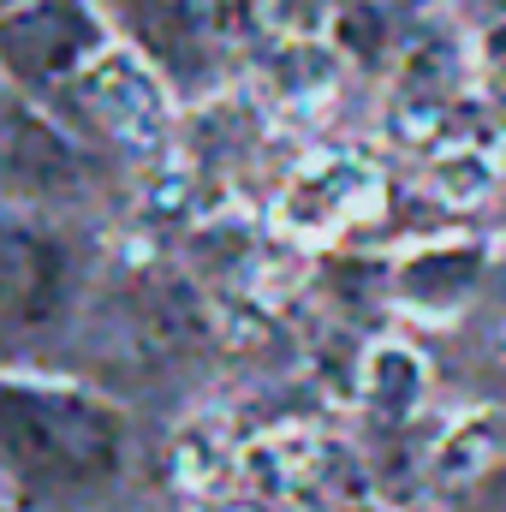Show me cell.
Segmentation results:
<instances>
[{"instance_id": "cell-13", "label": "cell", "mask_w": 506, "mask_h": 512, "mask_svg": "<svg viewBox=\"0 0 506 512\" xmlns=\"http://www.w3.org/2000/svg\"><path fill=\"white\" fill-rule=\"evenodd\" d=\"M471 72H477V90L506 108V18L483 24V36L471 42Z\"/></svg>"}, {"instance_id": "cell-6", "label": "cell", "mask_w": 506, "mask_h": 512, "mask_svg": "<svg viewBox=\"0 0 506 512\" xmlns=\"http://www.w3.org/2000/svg\"><path fill=\"white\" fill-rule=\"evenodd\" d=\"M387 203V173L364 149H322L292 167V179L274 197V227L298 245H334L376 221Z\"/></svg>"}, {"instance_id": "cell-10", "label": "cell", "mask_w": 506, "mask_h": 512, "mask_svg": "<svg viewBox=\"0 0 506 512\" xmlns=\"http://www.w3.org/2000/svg\"><path fill=\"white\" fill-rule=\"evenodd\" d=\"M358 393H364V411L381 423H405L423 411L429 399V364L417 346L405 340H376L364 352V370H358Z\"/></svg>"}, {"instance_id": "cell-15", "label": "cell", "mask_w": 506, "mask_h": 512, "mask_svg": "<svg viewBox=\"0 0 506 512\" xmlns=\"http://www.w3.org/2000/svg\"><path fill=\"white\" fill-rule=\"evenodd\" d=\"M376 6H387V12H393V6H399V12H423V6H435V0H376Z\"/></svg>"}, {"instance_id": "cell-9", "label": "cell", "mask_w": 506, "mask_h": 512, "mask_svg": "<svg viewBox=\"0 0 506 512\" xmlns=\"http://www.w3.org/2000/svg\"><path fill=\"white\" fill-rule=\"evenodd\" d=\"M483 268H489V245H477V239H429V245H417V251H405L393 262L387 292H393L399 310H411L423 322H447L477 298Z\"/></svg>"}, {"instance_id": "cell-14", "label": "cell", "mask_w": 506, "mask_h": 512, "mask_svg": "<svg viewBox=\"0 0 506 512\" xmlns=\"http://www.w3.org/2000/svg\"><path fill=\"white\" fill-rule=\"evenodd\" d=\"M483 459H489V423H483V417H471V423H459V429L447 435V447H441L435 471H441V477H465V471H477Z\"/></svg>"}, {"instance_id": "cell-18", "label": "cell", "mask_w": 506, "mask_h": 512, "mask_svg": "<svg viewBox=\"0 0 506 512\" xmlns=\"http://www.w3.org/2000/svg\"><path fill=\"white\" fill-rule=\"evenodd\" d=\"M0 512H18V507H12V501H0Z\"/></svg>"}, {"instance_id": "cell-16", "label": "cell", "mask_w": 506, "mask_h": 512, "mask_svg": "<svg viewBox=\"0 0 506 512\" xmlns=\"http://www.w3.org/2000/svg\"><path fill=\"white\" fill-rule=\"evenodd\" d=\"M334 512H381V507H334Z\"/></svg>"}, {"instance_id": "cell-8", "label": "cell", "mask_w": 506, "mask_h": 512, "mask_svg": "<svg viewBox=\"0 0 506 512\" xmlns=\"http://www.w3.org/2000/svg\"><path fill=\"white\" fill-rule=\"evenodd\" d=\"M471 84H477L471 54L453 36H417V42H405L399 60H393V96H387V114H393L399 137L429 143V149L447 143Z\"/></svg>"}, {"instance_id": "cell-7", "label": "cell", "mask_w": 506, "mask_h": 512, "mask_svg": "<svg viewBox=\"0 0 506 512\" xmlns=\"http://www.w3.org/2000/svg\"><path fill=\"white\" fill-rule=\"evenodd\" d=\"M90 149L0 78V209H42L84 185Z\"/></svg>"}, {"instance_id": "cell-3", "label": "cell", "mask_w": 506, "mask_h": 512, "mask_svg": "<svg viewBox=\"0 0 506 512\" xmlns=\"http://www.w3.org/2000/svg\"><path fill=\"white\" fill-rule=\"evenodd\" d=\"M48 114L84 149H114V155H131V161H149L173 143L179 96L167 90V78L137 48L114 42Z\"/></svg>"}, {"instance_id": "cell-11", "label": "cell", "mask_w": 506, "mask_h": 512, "mask_svg": "<svg viewBox=\"0 0 506 512\" xmlns=\"http://www.w3.org/2000/svg\"><path fill=\"white\" fill-rule=\"evenodd\" d=\"M501 149L495 143H483V137H447V143H435L429 149V167H423V185L447 203V209H477V203H489L495 197V185H501Z\"/></svg>"}, {"instance_id": "cell-2", "label": "cell", "mask_w": 506, "mask_h": 512, "mask_svg": "<svg viewBox=\"0 0 506 512\" xmlns=\"http://www.w3.org/2000/svg\"><path fill=\"white\" fill-rule=\"evenodd\" d=\"M114 36L137 48L179 102L209 96L262 54V0H102Z\"/></svg>"}, {"instance_id": "cell-5", "label": "cell", "mask_w": 506, "mask_h": 512, "mask_svg": "<svg viewBox=\"0 0 506 512\" xmlns=\"http://www.w3.org/2000/svg\"><path fill=\"white\" fill-rule=\"evenodd\" d=\"M72 304V251L36 209H0V370L42 346Z\"/></svg>"}, {"instance_id": "cell-17", "label": "cell", "mask_w": 506, "mask_h": 512, "mask_svg": "<svg viewBox=\"0 0 506 512\" xmlns=\"http://www.w3.org/2000/svg\"><path fill=\"white\" fill-rule=\"evenodd\" d=\"M12 6H18V0H0V12H12Z\"/></svg>"}, {"instance_id": "cell-12", "label": "cell", "mask_w": 506, "mask_h": 512, "mask_svg": "<svg viewBox=\"0 0 506 512\" xmlns=\"http://www.w3.org/2000/svg\"><path fill=\"white\" fill-rule=\"evenodd\" d=\"M340 84V48L328 42H280L274 54L262 48V90L280 108H322Z\"/></svg>"}, {"instance_id": "cell-1", "label": "cell", "mask_w": 506, "mask_h": 512, "mask_svg": "<svg viewBox=\"0 0 506 512\" xmlns=\"http://www.w3.org/2000/svg\"><path fill=\"white\" fill-rule=\"evenodd\" d=\"M0 471L30 501L108 489L126 471V417L90 387L0 370Z\"/></svg>"}, {"instance_id": "cell-4", "label": "cell", "mask_w": 506, "mask_h": 512, "mask_svg": "<svg viewBox=\"0 0 506 512\" xmlns=\"http://www.w3.org/2000/svg\"><path fill=\"white\" fill-rule=\"evenodd\" d=\"M114 42L102 0H18L0 12V78L48 114Z\"/></svg>"}]
</instances>
